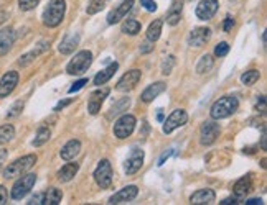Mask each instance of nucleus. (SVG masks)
<instances>
[{"instance_id":"1","label":"nucleus","mask_w":267,"mask_h":205,"mask_svg":"<svg viewBox=\"0 0 267 205\" xmlns=\"http://www.w3.org/2000/svg\"><path fill=\"white\" fill-rule=\"evenodd\" d=\"M239 102L234 96H224L219 100H216L213 105H211L209 115L213 120H221V118H227L231 117L234 112L238 110Z\"/></svg>"},{"instance_id":"2","label":"nucleus","mask_w":267,"mask_h":205,"mask_svg":"<svg viewBox=\"0 0 267 205\" xmlns=\"http://www.w3.org/2000/svg\"><path fill=\"white\" fill-rule=\"evenodd\" d=\"M66 13V2L65 0H50L48 7L43 12V25L48 28L58 27L65 18Z\"/></svg>"},{"instance_id":"3","label":"nucleus","mask_w":267,"mask_h":205,"mask_svg":"<svg viewBox=\"0 0 267 205\" xmlns=\"http://www.w3.org/2000/svg\"><path fill=\"white\" fill-rule=\"evenodd\" d=\"M36 163V154H27V156H22L18 160H15L13 163H10L9 166L4 169V177L5 179H17L35 166Z\"/></svg>"},{"instance_id":"4","label":"nucleus","mask_w":267,"mask_h":205,"mask_svg":"<svg viewBox=\"0 0 267 205\" xmlns=\"http://www.w3.org/2000/svg\"><path fill=\"white\" fill-rule=\"evenodd\" d=\"M91 64H92V53L84 50V51H80L78 54H74V58L68 62L66 71H68V74H71V76H80V74H84Z\"/></svg>"},{"instance_id":"5","label":"nucleus","mask_w":267,"mask_h":205,"mask_svg":"<svg viewBox=\"0 0 267 205\" xmlns=\"http://www.w3.org/2000/svg\"><path fill=\"white\" fill-rule=\"evenodd\" d=\"M36 183V174L33 172H27V174L20 176L17 180H15V184L12 187V192H10V197L13 200H22L23 197H25L31 189H33Z\"/></svg>"},{"instance_id":"6","label":"nucleus","mask_w":267,"mask_h":205,"mask_svg":"<svg viewBox=\"0 0 267 205\" xmlns=\"http://www.w3.org/2000/svg\"><path fill=\"white\" fill-rule=\"evenodd\" d=\"M136 123H137V120L134 115H129V113L121 115L117 118V122L114 123V136L119 140L129 138L132 135L134 128H136Z\"/></svg>"},{"instance_id":"7","label":"nucleus","mask_w":267,"mask_h":205,"mask_svg":"<svg viewBox=\"0 0 267 205\" xmlns=\"http://www.w3.org/2000/svg\"><path fill=\"white\" fill-rule=\"evenodd\" d=\"M94 180L101 189H109L112 186V166L107 160L99 161L96 171H94Z\"/></svg>"},{"instance_id":"8","label":"nucleus","mask_w":267,"mask_h":205,"mask_svg":"<svg viewBox=\"0 0 267 205\" xmlns=\"http://www.w3.org/2000/svg\"><path fill=\"white\" fill-rule=\"evenodd\" d=\"M219 133H221V128H219V125L216 122L213 120L205 122L200 128V143L203 146H211L218 140Z\"/></svg>"},{"instance_id":"9","label":"nucleus","mask_w":267,"mask_h":205,"mask_svg":"<svg viewBox=\"0 0 267 205\" xmlns=\"http://www.w3.org/2000/svg\"><path fill=\"white\" fill-rule=\"evenodd\" d=\"M144 156H145V154H144L142 149L132 148L130 154L127 156V160H125V163H124V171H125V174L132 176V174H136V172H139L140 168L144 166Z\"/></svg>"},{"instance_id":"10","label":"nucleus","mask_w":267,"mask_h":205,"mask_svg":"<svg viewBox=\"0 0 267 205\" xmlns=\"http://www.w3.org/2000/svg\"><path fill=\"white\" fill-rule=\"evenodd\" d=\"M140 77H142V73L139 69H130L127 71L121 79L119 82L116 84V90L119 92H130L132 89H136V85L139 84Z\"/></svg>"},{"instance_id":"11","label":"nucleus","mask_w":267,"mask_h":205,"mask_svg":"<svg viewBox=\"0 0 267 205\" xmlns=\"http://www.w3.org/2000/svg\"><path fill=\"white\" fill-rule=\"evenodd\" d=\"M186 122H188V113L185 112V110H182V108L174 110L163 123V133H167L168 135V133H171L174 130L183 127Z\"/></svg>"},{"instance_id":"12","label":"nucleus","mask_w":267,"mask_h":205,"mask_svg":"<svg viewBox=\"0 0 267 205\" xmlns=\"http://www.w3.org/2000/svg\"><path fill=\"white\" fill-rule=\"evenodd\" d=\"M211 38V30L206 27H198L195 28L193 31H190L188 35V44L193 46V48H201L205 46Z\"/></svg>"},{"instance_id":"13","label":"nucleus","mask_w":267,"mask_h":205,"mask_svg":"<svg viewBox=\"0 0 267 205\" xmlns=\"http://www.w3.org/2000/svg\"><path fill=\"white\" fill-rule=\"evenodd\" d=\"M17 84H18L17 71H9L7 74H4L2 79H0V99L10 96L15 90V87H17Z\"/></svg>"},{"instance_id":"14","label":"nucleus","mask_w":267,"mask_h":205,"mask_svg":"<svg viewBox=\"0 0 267 205\" xmlns=\"http://www.w3.org/2000/svg\"><path fill=\"white\" fill-rule=\"evenodd\" d=\"M218 12V0H201L196 5V17L200 20H211Z\"/></svg>"},{"instance_id":"15","label":"nucleus","mask_w":267,"mask_h":205,"mask_svg":"<svg viewBox=\"0 0 267 205\" xmlns=\"http://www.w3.org/2000/svg\"><path fill=\"white\" fill-rule=\"evenodd\" d=\"M132 5H134V0H122L112 12H109V15H107L109 25H116V23H119L122 18H125V15H127V12L132 9Z\"/></svg>"},{"instance_id":"16","label":"nucleus","mask_w":267,"mask_h":205,"mask_svg":"<svg viewBox=\"0 0 267 205\" xmlns=\"http://www.w3.org/2000/svg\"><path fill=\"white\" fill-rule=\"evenodd\" d=\"M107 96H109V89L107 87L99 89V90L91 94L89 102H88V110H89L91 115H98L99 113V110H101V107H103Z\"/></svg>"},{"instance_id":"17","label":"nucleus","mask_w":267,"mask_h":205,"mask_svg":"<svg viewBox=\"0 0 267 205\" xmlns=\"http://www.w3.org/2000/svg\"><path fill=\"white\" fill-rule=\"evenodd\" d=\"M139 194V189L137 186H127L121 189L119 192H116L111 199H109V203H125V202H130L137 197Z\"/></svg>"},{"instance_id":"18","label":"nucleus","mask_w":267,"mask_h":205,"mask_svg":"<svg viewBox=\"0 0 267 205\" xmlns=\"http://www.w3.org/2000/svg\"><path fill=\"white\" fill-rule=\"evenodd\" d=\"M253 191V177L251 174L247 176H242L239 180H236V184L233 186V192H234V197L239 200H242L244 197Z\"/></svg>"},{"instance_id":"19","label":"nucleus","mask_w":267,"mask_h":205,"mask_svg":"<svg viewBox=\"0 0 267 205\" xmlns=\"http://www.w3.org/2000/svg\"><path fill=\"white\" fill-rule=\"evenodd\" d=\"M216 199V194L213 189H200L190 197V203L193 205H208L213 203Z\"/></svg>"},{"instance_id":"20","label":"nucleus","mask_w":267,"mask_h":205,"mask_svg":"<svg viewBox=\"0 0 267 205\" xmlns=\"http://www.w3.org/2000/svg\"><path fill=\"white\" fill-rule=\"evenodd\" d=\"M13 43H15V30L10 27L0 30V56H5L10 51Z\"/></svg>"},{"instance_id":"21","label":"nucleus","mask_w":267,"mask_h":205,"mask_svg":"<svg viewBox=\"0 0 267 205\" xmlns=\"http://www.w3.org/2000/svg\"><path fill=\"white\" fill-rule=\"evenodd\" d=\"M182 12H183V0H171V5L167 12V23L171 27H175L180 23L182 18Z\"/></svg>"},{"instance_id":"22","label":"nucleus","mask_w":267,"mask_h":205,"mask_svg":"<svg viewBox=\"0 0 267 205\" xmlns=\"http://www.w3.org/2000/svg\"><path fill=\"white\" fill-rule=\"evenodd\" d=\"M81 151V143H80V140H69L68 143L61 148V151H60V156L63 157L65 161H71L74 160V157L80 154Z\"/></svg>"},{"instance_id":"23","label":"nucleus","mask_w":267,"mask_h":205,"mask_svg":"<svg viewBox=\"0 0 267 205\" xmlns=\"http://www.w3.org/2000/svg\"><path fill=\"white\" fill-rule=\"evenodd\" d=\"M48 48H50V43H48V41H42V43H38V44H36L35 48L31 50L30 53L23 54V56L18 59V64H20V66H27V64H30L31 61L36 59L42 53H45Z\"/></svg>"},{"instance_id":"24","label":"nucleus","mask_w":267,"mask_h":205,"mask_svg":"<svg viewBox=\"0 0 267 205\" xmlns=\"http://www.w3.org/2000/svg\"><path fill=\"white\" fill-rule=\"evenodd\" d=\"M165 89H167V84H165V82L150 84V85H148V87L142 92V96H140V99H142V102H145V104H148V102H152L154 99L159 97L162 92H165Z\"/></svg>"},{"instance_id":"25","label":"nucleus","mask_w":267,"mask_h":205,"mask_svg":"<svg viewBox=\"0 0 267 205\" xmlns=\"http://www.w3.org/2000/svg\"><path fill=\"white\" fill-rule=\"evenodd\" d=\"M78 171H80V164L68 163L58 171V180H61V183H69V180L78 174Z\"/></svg>"},{"instance_id":"26","label":"nucleus","mask_w":267,"mask_h":205,"mask_svg":"<svg viewBox=\"0 0 267 205\" xmlns=\"http://www.w3.org/2000/svg\"><path fill=\"white\" fill-rule=\"evenodd\" d=\"M80 44V35L78 33H73V35H66L65 39L61 41L60 44V53L61 54H71L74 50H76V46Z\"/></svg>"},{"instance_id":"27","label":"nucleus","mask_w":267,"mask_h":205,"mask_svg":"<svg viewBox=\"0 0 267 205\" xmlns=\"http://www.w3.org/2000/svg\"><path fill=\"white\" fill-rule=\"evenodd\" d=\"M117 69H119V64H117V62H112V64H109L106 69H103L101 73L96 74V77H94V85H98V87H99V85L106 84L109 79H111L116 74Z\"/></svg>"},{"instance_id":"28","label":"nucleus","mask_w":267,"mask_h":205,"mask_svg":"<svg viewBox=\"0 0 267 205\" xmlns=\"http://www.w3.org/2000/svg\"><path fill=\"white\" fill-rule=\"evenodd\" d=\"M63 200V192L56 187H50L43 192V205H58Z\"/></svg>"},{"instance_id":"29","label":"nucleus","mask_w":267,"mask_h":205,"mask_svg":"<svg viewBox=\"0 0 267 205\" xmlns=\"http://www.w3.org/2000/svg\"><path fill=\"white\" fill-rule=\"evenodd\" d=\"M162 27H163V21L162 20H155V21H152L150 25H148V28H147V39L150 43H155L157 39L160 38V35H162Z\"/></svg>"},{"instance_id":"30","label":"nucleus","mask_w":267,"mask_h":205,"mask_svg":"<svg viewBox=\"0 0 267 205\" xmlns=\"http://www.w3.org/2000/svg\"><path fill=\"white\" fill-rule=\"evenodd\" d=\"M215 66V59L213 56H209V54H205V56H201L198 64H196V74H206L209 73L211 69Z\"/></svg>"},{"instance_id":"31","label":"nucleus","mask_w":267,"mask_h":205,"mask_svg":"<svg viewBox=\"0 0 267 205\" xmlns=\"http://www.w3.org/2000/svg\"><path fill=\"white\" fill-rule=\"evenodd\" d=\"M15 136V128H13V125H2L0 127V146H4L7 143H10V141L13 140Z\"/></svg>"},{"instance_id":"32","label":"nucleus","mask_w":267,"mask_h":205,"mask_svg":"<svg viewBox=\"0 0 267 205\" xmlns=\"http://www.w3.org/2000/svg\"><path fill=\"white\" fill-rule=\"evenodd\" d=\"M129 105H130V99H129V97L121 99L119 102H116V104L111 107V112L107 113V117H109V118H112V117H116V115L122 113L124 110H127V108H129Z\"/></svg>"},{"instance_id":"33","label":"nucleus","mask_w":267,"mask_h":205,"mask_svg":"<svg viewBox=\"0 0 267 205\" xmlns=\"http://www.w3.org/2000/svg\"><path fill=\"white\" fill-rule=\"evenodd\" d=\"M140 23L137 20H127V21H124L122 23V31L125 35H130V36H136L140 33Z\"/></svg>"},{"instance_id":"34","label":"nucleus","mask_w":267,"mask_h":205,"mask_svg":"<svg viewBox=\"0 0 267 205\" xmlns=\"http://www.w3.org/2000/svg\"><path fill=\"white\" fill-rule=\"evenodd\" d=\"M259 77H261V73H259L257 69H251L241 76V82L244 85H254L259 81Z\"/></svg>"},{"instance_id":"35","label":"nucleus","mask_w":267,"mask_h":205,"mask_svg":"<svg viewBox=\"0 0 267 205\" xmlns=\"http://www.w3.org/2000/svg\"><path fill=\"white\" fill-rule=\"evenodd\" d=\"M50 136H51V131H50V128H46V127H42L40 130L36 131V136H35V140H33V146H43L46 141L50 140Z\"/></svg>"},{"instance_id":"36","label":"nucleus","mask_w":267,"mask_h":205,"mask_svg":"<svg viewBox=\"0 0 267 205\" xmlns=\"http://www.w3.org/2000/svg\"><path fill=\"white\" fill-rule=\"evenodd\" d=\"M107 2L109 0H91L86 12H88V15H96L104 9V7L107 5Z\"/></svg>"},{"instance_id":"37","label":"nucleus","mask_w":267,"mask_h":205,"mask_svg":"<svg viewBox=\"0 0 267 205\" xmlns=\"http://www.w3.org/2000/svg\"><path fill=\"white\" fill-rule=\"evenodd\" d=\"M38 4H40V0H18V7H20V10H23V12L33 10Z\"/></svg>"},{"instance_id":"38","label":"nucleus","mask_w":267,"mask_h":205,"mask_svg":"<svg viewBox=\"0 0 267 205\" xmlns=\"http://www.w3.org/2000/svg\"><path fill=\"white\" fill-rule=\"evenodd\" d=\"M174 66H175V56H167V59L163 61V64H162V73L165 74V76H168L170 73H171V69H174Z\"/></svg>"},{"instance_id":"39","label":"nucleus","mask_w":267,"mask_h":205,"mask_svg":"<svg viewBox=\"0 0 267 205\" xmlns=\"http://www.w3.org/2000/svg\"><path fill=\"white\" fill-rule=\"evenodd\" d=\"M23 107H25V102H23V100L15 102V104L12 105V108H10V112L7 113V117H9V118H13V117L20 115V113H22V110H23Z\"/></svg>"},{"instance_id":"40","label":"nucleus","mask_w":267,"mask_h":205,"mask_svg":"<svg viewBox=\"0 0 267 205\" xmlns=\"http://www.w3.org/2000/svg\"><path fill=\"white\" fill-rule=\"evenodd\" d=\"M227 53H230V44H227L226 41L216 44V48H215V56L216 58H224Z\"/></svg>"},{"instance_id":"41","label":"nucleus","mask_w":267,"mask_h":205,"mask_svg":"<svg viewBox=\"0 0 267 205\" xmlns=\"http://www.w3.org/2000/svg\"><path fill=\"white\" fill-rule=\"evenodd\" d=\"M84 84H88V79H80L78 82H74V85H71V87H69L68 92H69V94H74V92H78L80 89H83Z\"/></svg>"},{"instance_id":"42","label":"nucleus","mask_w":267,"mask_h":205,"mask_svg":"<svg viewBox=\"0 0 267 205\" xmlns=\"http://www.w3.org/2000/svg\"><path fill=\"white\" fill-rule=\"evenodd\" d=\"M140 5H142L144 9L148 10V12H155L157 10V4L154 2V0H140Z\"/></svg>"},{"instance_id":"43","label":"nucleus","mask_w":267,"mask_h":205,"mask_svg":"<svg viewBox=\"0 0 267 205\" xmlns=\"http://www.w3.org/2000/svg\"><path fill=\"white\" fill-rule=\"evenodd\" d=\"M7 200H9V192L4 186H0V205H5Z\"/></svg>"},{"instance_id":"44","label":"nucleus","mask_w":267,"mask_h":205,"mask_svg":"<svg viewBox=\"0 0 267 205\" xmlns=\"http://www.w3.org/2000/svg\"><path fill=\"white\" fill-rule=\"evenodd\" d=\"M42 200H43V192H40V194H36V195L31 197L28 203H30V205H40Z\"/></svg>"},{"instance_id":"45","label":"nucleus","mask_w":267,"mask_h":205,"mask_svg":"<svg viewBox=\"0 0 267 205\" xmlns=\"http://www.w3.org/2000/svg\"><path fill=\"white\" fill-rule=\"evenodd\" d=\"M234 27V20L231 18V17H227L226 20H224V25H223V30L224 31H231V28Z\"/></svg>"},{"instance_id":"46","label":"nucleus","mask_w":267,"mask_h":205,"mask_svg":"<svg viewBox=\"0 0 267 205\" xmlns=\"http://www.w3.org/2000/svg\"><path fill=\"white\" fill-rule=\"evenodd\" d=\"M7 156H9V151L7 149H0V171H2L4 163L7 161Z\"/></svg>"},{"instance_id":"47","label":"nucleus","mask_w":267,"mask_h":205,"mask_svg":"<svg viewBox=\"0 0 267 205\" xmlns=\"http://www.w3.org/2000/svg\"><path fill=\"white\" fill-rule=\"evenodd\" d=\"M171 154H174V149H168L167 153H163V154L160 156V160H159V166H162V164H163L165 161H167V160H168V157H170Z\"/></svg>"},{"instance_id":"48","label":"nucleus","mask_w":267,"mask_h":205,"mask_svg":"<svg viewBox=\"0 0 267 205\" xmlns=\"http://www.w3.org/2000/svg\"><path fill=\"white\" fill-rule=\"evenodd\" d=\"M73 102V99H66V100H63V102H60V104L54 107V110H56V112H60V110H63L66 105H69Z\"/></svg>"},{"instance_id":"49","label":"nucleus","mask_w":267,"mask_h":205,"mask_svg":"<svg viewBox=\"0 0 267 205\" xmlns=\"http://www.w3.org/2000/svg\"><path fill=\"white\" fill-rule=\"evenodd\" d=\"M241 200L239 199H236V197H227V199H224L223 202H219L221 205H227V203H239Z\"/></svg>"},{"instance_id":"50","label":"nucleus","mask_w":267,"mask_h":205,"mask_svg":"<svg viewBox=\"0 0 267 205\" xmlns=\"http://www.w3.org/2000/svg\"><path fill=\"white\" fill-rule=\"evenodd\" d=\"M154 50V44H148V43H144L142 46H140V53H148Z\"/></svg>"},{"instance_id":"51","label":"nucleus","mask_w":267,"mask_h":205,"mask_svg":"<svg viewBox=\"0 0 267 205\" xmlns=\"http://www.w3.org/2000/svg\"><path fill=\"white\" fill-rule=\"evenodd\" d=\"M259 100H261V104H259V102H257L256 108H257V110L261 108V112L264 113V110H265V99H264V96H261V99H259Z\"/></svg>"},{"instance_id":"52","label":"nucleus","mask_w":267,"mask_h":205,"mask_svg":"<svg viewBox=\"0 0 267 205\" xmlns=\"http://www.w3.org/2000/svg\"><path fill=\"white\" fill-rule=\"evenodd\" d=\"M246 203H247V205H257V203H262V200H261V199H251V200H247Z\"/></svg>"},{"instance_id":"53","label":"nucleus","mask_w":267,"mask_h":205,"mask_svg":"<svg viewBox=\"0 0 267 205\" xmlns=\"http://www.w3.org/2000/svg\"><path fill=\"white\" fill-rule=\"evenodd\" d=\"M7 18H9V13H7V12H0V23H4Z\"/></svg>"},{"instance_id":"54","label":"nucleus","mask_w":267,"mask_h":205,"mask_svg":"<svg viewBox=\"0 0 267 205\" xmlns=\"http://www.w3.org/2000/svg\"><path fill=\"white\" fill-rule=\"evenodd\" d=\"M157 118H159V120H160V122L163 120V113H162V108L159 110V115H157Z\"/></svg>"}]
</instances>
